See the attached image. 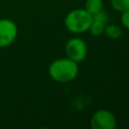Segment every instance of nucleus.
Here are the masks:
<instances>
[{"mask_svg": "<svg viewBox=\"0 0 129 129\" xmlns=\"http://www.w3.org/2000/svg\"><path fill=\"white\" fill-rule=\"evenodd\" d=\"M48 75L56 83H71L79 75V62L68 56L54 59L48 67Z\"/></svg>", "mask_w": 129, "mask_h": 129, "instance_id": "obj_1", "label": "nucleus"}, {"mask_svg": "<svg viewBox=\"0 0 129 129\" xmlns=\"http://www.w3.org/2000/svg\"><path fill=\"white\" fill-rule=\"evenodd\" d=\"M92 20L93 16L85 8H76L66 15L63 24L71 33L82 34L89 30Z\"/></svg>", "mask_w": 129, "mask_h": 129, "instance_id": "obj_2", "label": "nucleus"}, {"mask_svg": "<svg viewBox=\"0 0 129 129\" xmlns=\"http://www.w3.org/2000/svg\"><path fill=\"white\" fill-rule=\"evenodd\" d=\"M66 54L69 58L81 62L83 61L88 54V46L84 39L80 37H72L70 38L64 46Z\"/></svg>", "mask_w": 129, "mask_h": 129, "instance_id": "obj_3", "label": "nucleus"}, {"mask_svg": "<svg viewBox=\"0 0 129 129\" xmlns=\"http://www.w3.org/2000/svg\"><path fill=\"white\" fill-rule=\"evenodd\" d=\"M18 34L16 23L9 18H0V48L11 45Z\"/></svg>", "mask_w": 129, "mask_h": 129, "instance_id": "obj_4", "label": "nucleus"}, {"mask_svg": "<svg viewBox=\"0 0 129 129\" xmlns=\"http://www.w3.org/2000/svg\"><path fill=\"white\" fill-rule=\"evenodd\" d=\"M116 125L115 115L106 109L96 111L91 118V127L93 129H115Z\"/></svg>", "mask_w": 129, "mask_h": 129, "instance_id": "obj_5", "label": "nucleus"}, {"mask_svg": "<svg viewBox=\"0 0 129 129\" xmlns=\"http://www.w3.org/2000/svg\"><path fill=\"white\" fill-rule=\"evenodd\" d=\"M122 33H123V30L119 25H117V24H106L103 34H105L107 37H109L111 39H118L119 37H121Z\"/></svg>", "mask_w": 129, "mask_h": 129, "instance_id": "obj_6", "label": "nucleus"}, {"mask_svg": "<svg viewBox=\"0 0 129 129\" xmlns=\"http://www.w3.org/2000/svg\"><path fill=\"white\" fill-rule=\"evenodd\" d=\"M103 7H104L103 0H86L84 8L93 16L94 14L103 10Z\"/></svg>", "mask_w": 129, "mask_h": 129, "instance_id": "obj_7", "label": "nucleus"}, {"mask_svg": "<svg viewBox=\"0 0 129 129\" xmlns=\"http://www.w3.org/2000/svg\"><path fill=\"white\" fill-rule=\"evenodd\" d=\"M105 25H106V23L99 21V20H96V19H93L88 31H90V33L94 36H100L104 33Z\"/></svg>", "mask_w": 129, "mask_h": 129, "instance_id": "obj_8", "label": "nucleus"}, {"mask_svg": "<svg viewBox=\"0 0 129 129\" xmlns=\"http://www.w3.org/2000/svg\"><path fill=\"white\" fill-rule=\"evenodd\" d=\"M110 3L112 7L120 13L129 9V0H110Z\"/></svg>", "mask_w": 129, "mask_h": 129, "instance_id": "obj_9", "label": "nucleus"}, {"mask_svg": "<svg viewBox=\"0 0 129 129\" xmlns=\"http://www.w3.org/2000/svg\"><path fill=\"white\" fill-rule=\"evenodd\" d=\"M93 19L102 21V22H104V23L107 24V23H108V20H109V15H108L107 12L101 10V11H99L98 13H96V14L93 15Z\"/></svg>", "mask_w": 129, "mask_h": 129, "instance_id": "obj_10", "label": "nucleus"}, {"mask_svg": "<svg viewBox=\"0 0 129 129\" xmlns=\"http://www.w3.org/2000/svg\"><path fill=\"white\" fill-rule=\"evenodd\" d=\"M120 20H121V24H122L126 29H129V9H127V10L121 12Z\"/></svg>", "mask_w": 129, "mask_h": 129, "instance_id": "obj_11", "label": "nucleus"}, {"mask_svg": "<svg viewBox=\"0 0 129 129\" xmlns=\"http://www.w3.org/2000/svg\"><path fill=\"white\" fill-rule=\"evenodd\" d=\"M128 125H129V122H128Z\"/></svg>", "mask_w": 129, "mask_h": 129, "instance_id": "obj_12", "label": "nucleus"}]
</instances>
